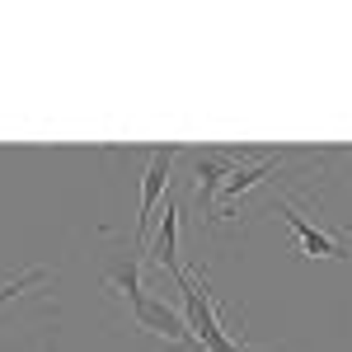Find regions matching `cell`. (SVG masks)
Returning <instances> with one entry per match:
<instances>
[{
	"label": "cell",
	"instance_id": "6",
	"mask_svg": "<svg viewBox=\"0 0 352 352\" xmlns=\"http://www.w3.org/2000/svg\"><path fill=\"white\" fill-rule=\"evenodd\" d=\"M151 263L164 268L169 277L184 272L179 268V207L174 202H164V226H160V235H155V244H151Z\"/></svg>",
	"mask_w": 352,
	"mask_h": 352
},
{
	"label": "cell",
	"instance_id": "4",
	"mask_svg": "<svg viewBox=\"0 0 352 352\" xmlns=\"http://www.w3.org/2000/svg\"><path fill=\"white\" fill-rule=\"evenodd\" d=\"M132 320L141 333H155L164 343H179V338H192L188 320H184V310H174V305H164L160 296H141L132 305Z\"/></svg>",
	"mask_w": 352,
	"mask_h": 352
},
{
	"label": "cell",
	"instance_id": "2",
	"mask_svg": "<svg viewBox=\"0 0 352 352\" xmlns=\"http://www.w3.org/2000/svg\"><path fill=\"white\" fill-rule=\"evenodd\" d=\"M277 217H287V226L296 230V244H300L305 258H343V263L352 258V244L343 240V235H329L324 226H315V221L305 217L300 207H292L287 197H277Z\"/></svg>",
	"mask_w": 352,
	"mask_h": 352
},
{
	"label": "cell",
	"instance_id": "5",
	"mask_svg": "<svg viewBox=\"0 0 352 352\" xmlns=\"http://www.w3.org/2000/svg\"><path fill=\"white\" fill-rule=\"evenodd\" d=\"M104 287L127 300V310H132L136 300L146 296V287H141V244H132V249H118V254H113Z\"/></svg>",
	"mask_w": 352,
	"mask_h": 352
},
{
	"label": "cell",
	"instance_id": "7",
	"mask_svg": "<svg viewBox=\"0 0 352 352\" xmlns=\"http://www.w3.org/2000/svg\"><path fill=\"white\" fill-rule=\"evenodd\" d=\"M43 277H47V268H28V272H19V277H10V282H0V310H5L14 296H24L28 287H38Z\"/></svg>",
	"mask_w": 352,
	"mask_h": 352
},
{
	"label": "cell",
	"instance_id": "3",
	"mask_svg": "<svg viewBox=\"0 0 352 352\" xmlns=\"http://www.w3.org/2000/svg\"><path fill=\"white\" fill-rule=\"evenodd\" d=\"M179 155H184L179 146H160V151H151V164H146V174H141V202H136V244H141L146 226H151V217H155V202H160L164 188H169V169H174Z\"/></svg>",
	"mask_w": 352,
	"mask_h": 352
},
{
	"label": "cell",
	"instance_id": "1",
	"mask_svg": "<svg viewBox=\"0 0 352 352\" xmlns=\"http://www.w3.org/2000/svg\"><path fill=\"white\" fill-rule=\"evenodd\" d=\"M249 155V151H197V155H188L192 164V202H197V212H202V221L207 226H217V188H226V179L240 169V160Z\"/></svg>",
	"mask_w": 352,
	"mask_h": 352
},
{
	"label": "cell",
	"instance_id": "8",
	"mask_svg": "<svg viewBox=\"0 0 352 352\" xmlns=\"http://www.w3.org/2000/svg\"><path fill=\"white\" fill-rule=\"evenodd\" d=\"M160 352H212V348H207L202 338H179V343H164Z\"/></svg>",
	"mask_w": 352,
	"mask_h": 352
},
{
	"label": "cell",
	"instance_id": "9",
	"mask_svg": "<svg viewBox=\"0 0 352 352\" xmlns=\"http://www.w3.org/2000/svg\"><path fill=\"white\" fill-rule=\"evenodd\" d=\"M244 352H277V348H258V343H244Z\"/></svg>",
	"mask_w": 352,
	"mask_h": 352
}]
</instances>
